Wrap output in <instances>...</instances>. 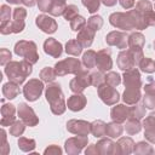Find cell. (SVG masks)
I'll list each match as a JSON object with an SVG mask.
<instances>
[{
    "mask_svg": "<svg viewBox=\"0 0 155 155\" xmlns=\"http://www.w3.org/2000/svg\"><path fill=\"white\" fill-rule=\"evenodd\" d=\"M45 97L50 104V109L54 115H62L67 109L64 93L58 82H50L45 88Z\"/></svg>",
    "mask_w": 155,
    "mask_h": 155,
    "instance_id": "6da1fadb",
    "label": "cell"
},
{
    "mask_svg": "<svg viewBox=\"0 0 155 155\" xmlns=\"http://www.w3.org/2000/svg\"><path fill=\"white\" fill-rule=\"evenodd\" d=\"M33 64H30L28 61H10L5 65V74L8 78V81H13L18 85H22L25 79L31 74Z\"/></svg>",
    "mask_w": 155,
    "mask_h": 155,
    "instance_id": "7a4b0ae2",
    "label": "cell"
},
{
    "mask_svg": "<svg viewBox=\"0 0 155 155\" xmlns=\"http://www.w3.org/2000/svg\"><path fill=\"white\" fill-rule=\"evenodd\" d=\"M144 54H143V50L142 48H125L121 50L117 54V67L121 70H128L132 68L138 67V64L140 63V61L143 59Z\"/></svg>",
    "mask_w": 155,
    "mask_h": 155,
    "instance_id": "3957f363",
    "label": "cell"
},
{
    "mask_svg": "<svg viewBox=\"0 0 155 155\" xmlns=\"http://www.w3.org/2000/svg\"><path fill=\"white\" fill-rule=\"evenodd\" d=\"M13 51L17 56L23 57L30 64H35L40 58L39 53H38L36 44L34 41H30V40H19V41H17L15 44Z\"/></svg>",
    "mask_w": 155,
    "mask_h": 155,
    "instance_id": "277c9868",
    "label": "cell"
},
{
    "mask_svg": "<svg viewBox=\"0 0 155 155\" xmlns=\"http://www.w3.org/2000/svg\"><path fill=\"white\" fill-rule=\"evenodd\" d=\"M53 68H54V71H56L57 76H64V75H68V74L76 75L79 71L82 70V63L78 58L68 57L65 59L58 61L54 64Z\"/></svg>",
    "mask_w": 155,
    "mask_h": 155,
    "instance_id": "5b68a950",
    "label": "cell"
},
{
    "mask_svg": "<svg viewBox=\"0 0 155 155\" xmlns=\"http://www.w3.org/2000/svg\"><path fill=\"white\" fill-rule=\"evenodd\" d=\"M109 23L117 28V29H122L125 31L136 29L134 27V22L131 15V11L127 12H114L109 16Z\"/></svg>",
    "mask_w": 155,
    "mask_h": 155,
    "instance_id": "8992f818",
    "label": "cell"
},
{
    "mask_svg": "<svg viewBox=\"0 0 155 155\" xmlns=\"http://www.w3.org/2000/svg\"><path fill=\"white\" fill-rule=\"evenodd\" d=\"M44 81L39 79H30L23 87V94L24 98L29 102H35L39 99L44 91Z\"/></svg>",
    "mask_w": 155,
    "mask_h": 155,
    "instance_id": "52a82bcc",
    "label": "cell"
},
{
    "mask_svg": "<svg viewBox=\"0 0 155 155\" xmlns=\"http://www.w3.org/2000/svg\"><path fill=\"white\" fill-rule=\"evenodd\" d=\"M97 93H98V97L101 98V101L107 105H115L120 99V94H119L117 90L115 87L108 85L107 82H104L99 87H97Z\"/></svg>",
    "mask_w": 155,
    "mask_h": 155,
    "instance_id": "ba28073f",
    "label": "cell"
},
{
    "mask_svg": "<svg viewBox=\"0 0 155 155\" xmlns=\"http://www.w3.org/2000/svg\"><path fill=\"white\" fill-rule=\"evenodd\" d=\"M90 85H91V75H90V71H88V69H84V68L69 82L70 91L74 92V93H81Z\"/></svg>",
    "mask_w": 155,
    "mask_h": 155,
    "instance_id": "9c48e42d",
    "label": "cell"
},
{
    "mask_svg": "<svg viewBox=\"0 0 155 155\" xmlns=\"http://www.w3.org/2000/svg\"><path fill=\"white\" fill-rule=\"evenodd\" d=\"M17 114H18L19 119L29 127H34L39 124V117L36 116L33 108L29 107L27 103L22 102L17 105Z\"/></svg>",
    "mask_w": 155,
    "mask_h": 155,
    "instance_id": "30bf717a",
    "label": "cell"
},
{
    "mask_svg": "<svg viewBox=\"0 0 155 155\" xmlns=\"http://www.w3.org/2000/svg\"><path fill=\"white\" fill-rule=\"evenodd\" d=\"M88 138L87 136H76L68 138L64 143V149L69 155H78L81 153V150L87 147Z\"/></svg>",
    "mask_w": 155,
    "mask_h": 155,
    "instance_id": "8fae6325",
    "label": "cell"
},
{
    "mask_svg": "<svg viewBox=\"0 0 155 155\" xmlns=\"http://www.w3.org/2000/svg\"><path fill=\"white\" fill-rule=\"evenodd\" d=\"M25 17L27 10L24 7H16L12 12V21H11V30L13 34L22 33L25 27Z\"/></svg>",
    "mask_w": 155,
    "mask_h": 155,
    "instance_id": "7c38bea8",
    "label": "cell"
},
{
    "mask_svg": "<svg viewBox=\"0 0 155 155\" xmlns=\"http://www.w3.org/2000/svg\"><path fill=\"white\" fill-rule=\"evenodd\" d=\"M67 130L76 136H88V133H91V122L86 120L71 119L67 122Z\"/></svg>",
    "mask_w": 155,
    "mask_h": 155,
    "instance_id": "4fadbf2b",
    "label": "cell"
},
{
    "mask_svg": "<svg viewBox=\"0 0 155 155\" xmlns=\"http://www.w3.org/2000/svg\"><path fill=\"white\" fill-rule=\"evenodd\" d=\"M35 24L38 25V28L41 31H44L46 34H53V33H56V30L58 28L56 19H53L51 16L45 15V13H41V15L36 16Z\"/></svg>",
    "mask_w": 155,
    "mask_h": 155,
    "instance_id": "5bb4252c",
    "label": "cell"
},
{
    "mask_svg": "<svg viewBox=\"0 0 155 155\" xmlns=\"http://www.w3.org/2000/svg\"><path fill=\"white\" fill-rule=\"evenodd\" d=\"M127 39L128 35L125 31H120V30H113L110 33L107 34L105 36V42L109 46H116L117 48L125 50L126 47H128L127 45Z\"/></svg>",
    "mask_w": 155,
    "mask_h": 155,
    "instance_id": "9a60e30c",
    "label": "cell"
},
{
    "mask_svg": "<svg viewBox=\"0 0 155 155\" xmlns=\"http://www.w3.org/2000/svg\"><path fill=\"white\" fill-rule=\"evenodd\" d=\"M96 67L98 70H101L103 73H107L113 68V59H111L110 48H102L97 52Z\"/></svg>",
    "mask_w": 155,
    "mask_h": 155,
    "instance_id": "2e32d148",
    "label": "cell"
},
{
    "mask_svg": "<svg viewBox=\"0 0 155 155\" xmlns=\"http://www.w3.org/2000/svg\"><path fill=\"white\" fill-rule=\"evenodd\" d=\"M122 82L126 88H140L142 87L140 71L137 68L125 70L122 75Z\"/></svg>",
    "mask_w": 155,
    "mask_h": 155,
    "instance_id": "e0dca14e",
    "label": "cell"
},
{
    "mask_svg": "<svg viewBox=\"0 0 155 155\" xmlns=\"http://www.w3.org/2000/svg\"><path fill=\"white\" fill-rule=\"evenodd\" d=\"M97 148L99 150V154L102 155H120V149L117 143L113 142L109 138H102L99 142H97Z\"/></svg>",
    "mask_w": 155,
    "mask_h": 155,
    "instance_id": "ac0fdd59",
    "label": "cell"
},
{
    "mask_svg": "<svg viewBox=\"0 0 155 155\" xmlns=\"http://www.w3.org/2000/svg\"><path fill=\"white\" fill-rule=\"evenodd\" d=\"M16 105L11 103L2 104L1 107V120L0 125L1 126H11L16 121Z\"/></svg>",
    "mask_w": 155,
    "mask_h": 155,
    "instance_id": "d6986e66",
    "label": "cell"
},
{
    "mask_svg": "<svg viewBox=\"0 0 155 155\" xmlns=\"http://www.w3.org/2000/svg\"><path fill=\"white\" fill-rule=\"evenodd\" d=\"M44 51L46 54H48L53 58H58V57H61V54L63 52V46L54 38H48L44 41Z\"/></svg>",
    "mask_w": 155,
    "mask_h": 155,
    "instance_id": "ffe728a7",
    "label": "cell"
},
{
    "mask_svg": "<svg viewBox=\"0 0 155 155\" xmlns=\"http://www.w3.org/2000/svg\"><path fill=\"white\" fill-rule=\"evenodd\" d=\"M143 128H144V137L149 143H155V114L150 113L143 120Z\"/></svg>",
    "mask_w": 155,
    "mask_h": 155,
    "instance_id": "44dd1931",
    "label": "cell"
},
{
    "mask_svg": "<svg viewBox=\"0 0 155 155\" xmlns=\"http://www.w3.org/2000/svg\"><path fill=\"white\" fill-rule=\"evenodd\" d=\"M94 35H96V30H93L92 28H90L86 24L80 31H78L76 40L82 45L84 48H88L92 45L93 40H94Z\"/></svg>",
    "mask_w": 155,
    "mask_h": 155,
    "instance_id": "7402d4cb",
    "label": "cell"
},
{
    "mask_svg": "<svg viewBox=\"0 0 155 155\" xmlns=\"http://www.w3.org/2000/svg\"><path fill=\"white\" fill-rule=\"evenodd\" d=\"M110 117L116 122H125L130 117V107L125 104H115L110 110Z\"/></svg>",
    "mask_w": 155,
    "mask_h": 155,
    "instance_id": "603a6c76",
    "label": "cell"
},
{
    "mask_svg": "<svg viewBox=\"0 0 155 155\" xmlns=\"http://www.w3.org/2000/svg\"><path fill=\"white\" fill-rule=\"evenodd\" d=\"M86 103H87V99H86V96L82 94V92L81 93H74L73 96H70L68 98L67 107L71 111H80L86 107Z\"/></svg>",
    "mask_w": 155,
    "mask_h": 155,
    "instance_id": "cb8c5ba5",
    "label": "cell"
},
{
    "mask_svg": "<svg viewBox=\"0 0 155 155\" xmlns=\"http://www.w3.org/2000/svg\"><path fill=\"white\" fill-rule=\"evenodd\" d=\"M142 99L140 88H125L122 93V101L127 105H133Z\"/></svg>",
    "mask_w": 155,
    "mask_h": 155,
    "instance_id": "d4e9b609",
    "label": "cell"
},
{
    "mask_svg": "<svg viewBox=\"0 0 155 155\" xmlns=\"http://www.w3.org/2000/svg\"><path fill=\"white\" fill-rule=\"evenodd\" d=\"M116 143L120 149V155H128L134 150L136 143L131 137H119V140Z\"/></svg>",
    "mask_w": 155,
    "mask_h": 155,
    "instance_id": "484cf974",
    "label": "cell"
},
{
    "mask_svg": "<svg viewBox=\"0 0 155 155\" xmlns=\"http://www.w3.org/2000/svg\"><path fill=\"white\" fill-rule=\"evenodd\" d=\"M127 45L130 48H142L145 45V36L140 31H133L128 35Z\"/></svg>",
    "mask_w": 155,
    "mask_h": 155,
    "instance_id": "4316f807",
    "label": "cell"
},
{
    "mask_svg": "<svg viewBox=\"0 0 155 155\" xmlns=\"http://www.w3.org/2000/svg\"><path fill=\"white\" fill-rule=\"evenodd\" d=\"M19 93H21V88H19L18 84H16L13 81H8L2 85V94L5 98L15 99Z\"/></svg>",
    "mask_w": 155,
    "mask_h": 155,
    "instance_id": "83f0119b",
    "label": "cell"
},
{
    "mask_svg": "<svg viewBox=\"0 0 155 155\" xmlns=\"http://www.w3.org/2000/svg\"><path fill=\"white\" fill-rule=\"evenodd\" d=\"M142 127H143V125L140 124L139 119H136V117L130 116V117L125 121V127H124V128H125V131H126L127 134L132 136V134H136V133L140 132Z\"/></svg>",
    "mask_w": 155,
    "mask_h": 155,
    "instance_id": "f1b7e54d",
    "label": "cell"
},
{
    "mask_svg": "<svg viewBox=\"0 0 155 155\" xmlns=\"http://www.w3.org/2000/svg\"><path fill=\"white\" fill-rule=\"evenodd\" d=\"M122 131H124V126L121 125V122L111 121V122L107 124L105 136H108L110 138H119L122 134Z\"/></svg>",
    "mask_w": 155,
    "mask_h": 155,
    "instance_id": "f546056e",
    "label": "cell"
},
{
    "mask_svg": "<svg viewBox=\"0 0 155 155\" xmlns=\"http://www.w3.org/2000/svg\"><path fill=\"white\" fill-rule=\"evenodd\" d=\"M82 45L76 40V39H70L68 40V42L65 44V52L70 56H75L78 57L79 54H81L82 52Z\"/></svg>",
    "mask_w": 155,
    "mask_h": 155,
    "instance_id": "4dcf8cb0",
    "label": "cell"
},
{
    "mask_svg": "<svg viewBox=\"0 0 155 155\" xmlns=\"http://www.w3.org/2000/svg\"><path fill=\"white\" fill-rule=\"evenodd\" d=\"M105 128H107V124L103 120H94L93 122H91V133L96 138L104 137L105 136Z\"/></svg>",
    "mask_w": 155,
    "mask_h": 155,
    "instance_id": "1f68e13d",
    "label": "cell"
},
{
    "mask_svg": "<svg viewBox=\"0 0 155 155\" xmlns=\"http://www.w3.org/2000/svg\"><path fill=\"white\" fill-rule=\"evenodd\" d=\"M96 58H97V52L93 50H87L82 54L81 63L86 69H92L96 67Z\"/></svg>",
    "mask_w": 155,
    "mask_h": 155,
    "instance_id": "d6a6232c",
    "label": "cell"
},
{
    "mask_svg": "<svg viewBox=\"0 0 155 155\" xmlns=\"http://www.w3.org/2000/svg\"><path fill=\"white\" fill-rule=\"evenodd\" d=\"M17 144H18V148H19L22 151H24V153H30V151H33V150L35 149V147H36L35 139H33V138H27V137H19Z\"/></svg>",
    "mask_w": 155,
    "mask_h": 155,
    "instance_id": "836d02e7",
    "label": "cell"
},
{
    "mask_svg": "<svg viewBox=\"0 0 155 155\" xmlns=\"http://www.w3.org/2000/svg\"><path fill=\"white\" fill-rule=\"evenodd\" d=\"M133 153L137 155H150V154H154V149L148 142L140 140L134 145Z\"/></svg>",
    "mask_w": 155,
    "mask_h": 155,
    "instance_id": "e575fe53",
    "label": "cell"
},
{
    "mask_svg": "<svg viewBox=\"0 0 155 155\" xmlns=\"http://www.w3.org/2000/svg\"><path fill=\"white\" fill-rule=\"evenodd\" d=\"M40 79L44 81V82H53L54 79L57 78V74L54 71V68H51V67H45L40 70V74H39Z\"/></svg>",
    "mask_w": 155,
    "mask_h": 155,
    "instance_id": "d590c367",
    "label": "cell"
},
{
    "mask_svg": "<svg viewBox=\"0 0 155 155\" xmlns=\"http://www.w3.org/2000/svg\"><path fill=\"white\" fill-rule=\"evenodd\" d=\"M65 7H67L65 1H63V0H54V1H53V5H52V7H51V10H50L48 13H50L51 16H53V17L63 16Z\"/></svg>",
    "mask_w": 155,
    "mask_h": 155,
    "instance_id": "8d00e7d4",
    "label": "cell"
},
{
    "mask_svg": "<svg viewBox=\"0 0 155 155\" xmlns=\"http://www.w3.org/2000/svg\"><path fill=\"white\" fill-rule=\"evenodd\" d=\"M138 67L140 68L142 71L151 74V73L155 71V61L153 58H149V57H143V59L140 61Z\"/></svg>",
    "mask_w": 155,
    "mask_h": 155,
    "instance_id": "74e56055",
    "label": "cell"
},
{
    "mask_svg": "<svg viewBox=\"0 0 155 155\" xmlns=\"http://www.w3.org/2000/svg\"><path fill=\"white\" fill-rule=\"evenodd\" d=\"M145 107L143 105V103L140 104L139 102L133 104L132 107H130V116L132 117H136V119H143L145 116Z\"/></svg>",
    "mask_w": 155,
    "mask_h": 155,
    "instance_id": "f35d334b",
    "label": "cell"
},
{
    "mask_svg": "<svg viewBox=\"0 0 155 155\" xmlns=\"http://www.w3.org/2000/svg\"><path fill=\"white\" fill-rule=\"evenodd\" d=\"M25 124L19 119V120H16L11 126H10V134L13 136V137H19L23 134L24 130H25Z\"/></svg>",
    "mask_w": 155,
    "mask_h": 155,
    "instance_id": "ab89813d",
    "label": "cell"
},
{
    "mask_svg": "<svg viewBox=\"0 0 155 155\" xmlns=\"http://www.w3.org/2000/svg\"><path fill=\"white\" fill-rule=\"evenodd\" d=\"M91 75V85L94 87H99L102 84L105 82V75L101 70H93L90 73Z\"/></svg>",
    "mask_w": 155,
    "mask_h": 155,
    "instance_id": "60d3db41",
    "label": "cell"
},
{
    "mask_svg": "<svg viewBox=\"0 0 155 155\" xmlns=\"http://www.w3.org/2000/svg\"><path fill=\"white\" fill-rule=\"evenodd\" d=\"M103 23H104V21L102 18V16H99V15H92L87 19V25L90 28H92L93 30H96V31L101 30V28L103 27Z\"/></svg>",
    "mask_w": 155,
    "mask_h": 155,
    "instance_id": "b9f144b4",
    "label": "cell"
},
{
    "mask_svg": "<svg viewBox=\"0 0 155 155\" xmlns=\"http://www.w3.org/2000/svg\"><path fill=\"white\" fill-rule=\"evenodd\" d=\"M121 78H122V76H120L119 73H116V71H110V70H109V71L105 74V82H107L108 85L113 86V87H116L117 85L121 84Z\"/></svg>",
    "mask_w": 155,
    "mask_h": 155,
    "instance_id": "7bdbcfd3",
    "label": "cell"
},
{
    "mask_svg": "<svg viewBox=\"0 0 155 155\" xmlns=\"http://www.w3.org/2000/svg\"><path fill=\"white\" fill-rule=\"evenodd\" d=\"M86 24H87V23H86V19H85L82 16L78 15L76 17H74V18L70 21V29H71L73 31H80Z\"/></svg>",
    "mask_w": 155,
    "mask_h": 155,
    "instance_id": "ee69618b",
    "label": "cell"
},
{
    "mask_svg": "<svg viewBox=\"0 0 155 155\" xmlns=\"http://www.w3.org/2000/svg\"><path fill=\"white\" fill-rule=\"evenodd\" d=\"M78 15H79V7L74 4H70V5H67V7L64 10V13H63V17H64V19L70 22Z\"/></svg>",
    "mask_w": 155,
    "mask_h": 155,
    "instance_id": "f6af8a7d",
    "label": "cell"
},
{
    "mask_svg": "<svg viewBox=\"0 0 155 155\" xmlns=\"http://www.w3.org/2000/svg\"><path fill=\"white\" fill-rule=\"evenodd\" d=\"M81 2L90 13H94L99 10V5L102 1L101 0H81Z\"/></svg>",
    "mask_w": 155,
    "mask_h": 155,
    "instance_id": "bcb514c9",
    "label": "cell"
},
{
    "mask_svg": "<svg viewBox=\"0 0 155 155\" xmlns=\"http://www.w3.org/2000/svg\"><path fill=\"white\" fill-rule=\"evenodd\" d=\"M1 134V143H0V153L2 155H7L10 153V145L7 143V137H6V131L4 128H1L0 131Z\"/></svg>",
    "mask_w": 155,
    "mask_h": 155,
    "instance_id": "7dc6e473",
    "label": "cell"
},
{
    "mask_svg": "<svg viewBox=\"0 0 155 155\" xmlns=\"http://www.w3.org/2000/svg\"><path fill=\"white\" fill-rule=\"evenodd\" d=\"M142 99H143V105L147 109H155V94L144 92V96Z\"/></svg>",
    "mask_w": 155,
    "mask_h": 155,
    "instance_id": "c3c4849f",
    "label": "cell"
},
{
    "mask_svg": "<svg viewBox=\"0 0 155 155\" xmlns=\"http://www.w3.org/2000/svg\"><path fill=\"white\" fill-rule=\"evenodd\" d=\"M136 10L140 13H144V12H148L150 10H153V4L149 1V0H139L137 4H136Z\"/></svg>",
    "mask_w": 155,
    "mask_h": 155,
    "instance_id": "681fc988",
    "label": "cell"
},
{
    "mask_svg": "<svg viewBox=\"0 0 155 155\" xmlns=\"http://www.w3.org/2000/svg\"><path fill=\"white\" fill-rule=\"evenodd\" d=\"M11 58H12V54H11V51L10 50H7L5 47L0 48V64L1 65L5 67L11 61Z\"/></svg>",
    "mask_w": 155,
    "mask_h": 155,
    "instance_id": "f907efd6",
    "label": "cell"
},
{
    "mask_svg": "<svg viewBox=\"0 0 155 155\" xmlns=\"http://www.w3.org/2000/svg\"><path fill=\"white\" fill-rule=\"evenodd\" d=\"M12 8L8 6V5H1V10H0V18H1V22L4 21H10L11 19V16H12Z\"/></svg>",
    "mask_w": 155,
    "mask_h": 155,
    "instance_id": "816d5d0a",
    "label": "cell"
},
{
    "mask_svg": "<svg viewBox=\"0 0 155 155\" xmlns=\"http://www.w3.org/2000/svg\"><path fill=\"white\" fill-rule=\"evenodd\" d=\"M54 0H38L36 5L41 12H50Z\"/></svg>",
    "mask_w": 155,
    "mask_h": 155,
    "instance_id": "f5cc1de1",
    "label": "cell"
},
{
    "mask_svg": "<svg viewBox=\"0 0 155 155\" xmlns=\"http://www.w3.org/2000/svg\"><path fill=\"white\" fill-rule=\"evenodd\" d=\"M44 154L45 155H61L62 154V149L56 144H51L44 150Z\"/></svg>",
    "mask_w": 155,
    "mask_h": 155,
    "instance_id": "db71d44e",
    "label": "cell"
},
{
    "mask_svg": "<svg viewBox=\"0 0 155 155\" xmlns=\"http://www.w3.org/2000/svg\"><path fill=\"white\" fill-rule=\"evenodd\" d=\"M143 88H144V92L155 94V80L149 79V82H148V84H145V86H144Z\"/></svg>",
    "mask_w": 155,
    "mask_h": 155,
    "instance_id": "11a10c76",
    "label": "cell"
},
{
    "mask_svg": "<svg viewBox=\"0 0 155 155\" xmlns=\"http://www.w3.org/2000/svg\"><path fill=\"white\" fill-rule=\"evenodd\" d=\"M85 154L86 155H98L99 154V150H98V148H97L96 144H90L85 149Z\"/></svg>",
    "mask_w": 155,
    "mask_h": 155,
    "instance_id": "9f6ffc18",
    "label": "cell"
},
{
    "mask_svg": "<svg viewBox=\"0 0 155 155\" xmlns=\"http://www.w3.org/2000/svg\"><path fill=\"white\" fill-rule=\"evenodd\" d=\"M119 4L125 8V10H130L134 6V0H119Z\"/></svg>",
    "mask_w": 155,
    "mask_h": 155,
    "instance_id": "6f0895ef",
    "label": "cell"
},
{
    "mask_svg": "<svg viewBox=\"0 0 155 155\" xmlns=\"http://www.w3.org/2000/svg\"><path fill=\"white\" fill-rule=\"evenodd\" d=\"M36 2H38V0H22V4L27 7H33Z\"/></svg>",
    "mask_w": 155,
    "mask_h": 155,
    "instance_id": "680465c9",
    "label": "cell"
},
{
    "mask_svg": "<svg viewBox=\"0 0 155 155\" xmlns=\"http://www.w3.org/2000/svg\"><path fill=\"white\" fill-rule=\"evenodd\" d=\"M107 7H111V6H114V5H116V2L119 1V0H101Z\"/></svg>",
    "mask_w": 155,
    "mask_h": 155,
    "instance_id": "91938a15",
    "label": "cell"
},
{
    "mask_svg": "<svg viewBox=\"0 0 155 155\" xmlns=\"http://www.w3.org/2000/svg\"><path fill=\"white\" fill-rule=\"evenodd\" d=\"M6 1L10 2V4H13V5H17V4L22 2V0H6Z\"/></svg>",
    "mask_w": 155,
    "mask_h": 155,
    "instance_id": "94428289",
    "label": "cell"
},
{
    "mask_svg": "<svg viewBox=\"0 0 155 155\" xmlns=\"http://www.w3.org/2000/svg\"><path fill=\"white\" fill-rule=\"evenodd\" d=\"M153 45H154V50H155V40H154V42H153Z\"/></svg>",
    "mask_w": 155,
    "mask_h": 155,
    "instance_id": "6125c7cd",
    "label": "cell"
},
{
    "mask_svg": "<svg viewBox=\"0 0 155 155\" xmlns=\"http://www.w3.org/2000/svg\"><path fill=\"white\" fill-rule=\"evenodd\" d=\"M154 154H155V150H154Z\"/></svg>",
    "mask_w": 155,
    "mask_h": 155,
    "instance_id": "be15d7a7",
    "label": "cell"
},
{
    "mask_svg": "<svg viewBox=\"0 0 155 155\" xmlns=\"http://www.w3.org/2000/svg\"><path fill=\"white\" fill-rule=\"evenodd\" d=\"M153 113H154V114H155V111H153Z\"/></svg>",
    "mask_w": 155,
    "mask_h": 155,
    "instance_id": "e7e4bbea",
    "label": "cell"
},
{
    "mask_svg": "<svg viewBox=\"0 0 155 155\" xmlns=\"http://www.w3.org/2000/svg\"><path fill=\"white\" fill-rule=\"evenodd\" d=\"M63 1H65V0H63Z\"/></svg>",
    "mask_w": 155,
    "mask_h": 155,
    "instance_id": "03108f58",
    "label": "cell"
},
{
    "mask_svg": "<svg viewBox=\"0 0 155 155\" xmlns=\"http://www.w3.org/2000/svg\"><path fill=\"white\" fill-rule=\"evenodd\" d=\"M154 7H155V5H154Z\"/></svg>",
    "mask_w": 155,
    "mask_h": 155,
    "instance_id": "003e7915",
    "label": "cell"
}]
</instances>
